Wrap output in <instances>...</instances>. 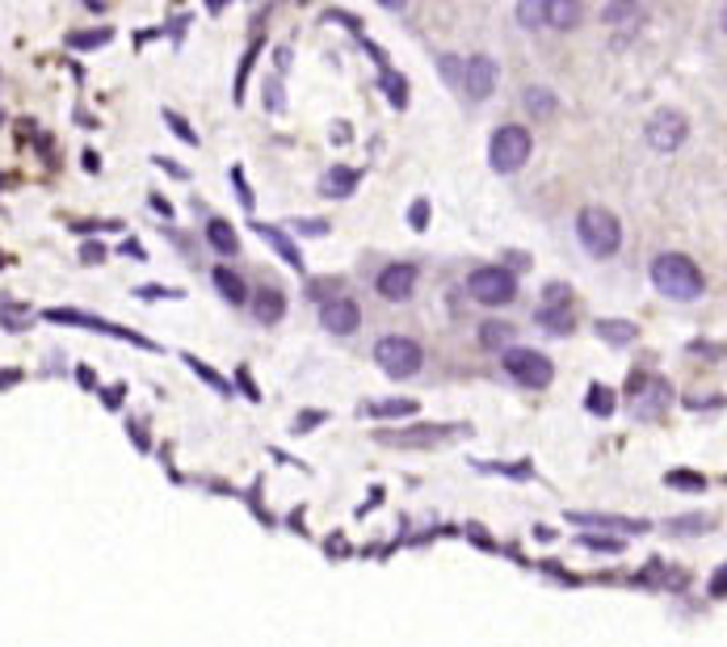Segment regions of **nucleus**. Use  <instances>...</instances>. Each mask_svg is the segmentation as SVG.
<instances>
[{"label": "nucleus", "instance_id": "nucleus-1", "mask_svg": "<svg viewBox=\"0 0 727 647\" xmlns=\"http://www.w3.org/2000/svg\"><path fill=\"white\" fill-rule=\"evenodd\" d=\"M652 286L677 303H690L702 295V270L685 252H660L652 261Z\"/></svg>", "mask_w": 727, "mask_h": 647}, {"label": "nucleus", "instance_id": "nucleus-2", "mask_svg": "<svg viewBox=\"0 0 727 647\" xmlns=\"http://www.w3.org/2000/svg\"><path fill=\"white\" fill-rule=\"evenodd\" d=\"M375 362L378 370L387 378H412L421 375V366H425V350L412 341V337H383L375 345Z\"/></svg>", "mask_w": 727, "mask_h": 647}, {"label": "nucleus", "instance_id": "nucleus-3", "mask_svg": "<svg viewBox=\"0 0 727 647\" xmlns=\"http://www.w3.org/2000/svg\"><path fill=\"white\" fill-rule=\"evenodd\" d=\"M576 236L593 257H614L622 244V223L610 211L593 207V211H581V219H576Z\"/></svg>", "mask_w": 727, "mask_h": 647}, {"label": "nucleus", "instance_id": "nucleus-4", "mask_svg": "<svg viewBox=\"0 0 727 647\" xmlns=\"http://www.w3.org/2000/svg\"><path fill=\"white\" fill-rule=\"evenodd\" d=\"M467 295L476 298L480 307H509L517 298V278L505 266H480L467 278Z\"/></svg>", "mask_w": 727, "mask_h": 647}, {"label": "nucleus", "instance_id": "nucleus-5", "mask_svg": "<svg viewBox=\"0 0 727 647\" xmlns=\"http://www.w3.org/2000/svg\"><path fill=\"white\" fill-rule=\"evenodd\" d=\"M530 152H535L530 131L509 122V127H501V131L492 136V143H488V164H492L496 173H517L521 164L530 161Z\"/></svg>", "mask_w": 727, "mask_h": 647}, {"label": "nucleus", "instance_id": "nucleus-6", "mask_svg": "<svg viewBox=\"0 0 727 647\" xmlns=\"http://www.w3.org/2000/svg\"><path fill=\"white\" fill-rule=\"evenodd\" d=\"M501 370L513 378V383H521V387H551V378H555V366H551V357L547 353H535V350H521V345H513V350L501 353Z\"/></svg>", "mask_w": 727, "mask_h": 647}, {"label": "nucleus", "instance_id": "nucleus-7", "mask_svg": "<svg viewBox=\"0 0 727 647\" xmlns=\"http://www.w3.org/2000/svg\"><path fill=\"white\" fill-rule=\"evenodd\" d=\"M626 396H631V412H635L640 421H660L669 400H673V391H669L665 378H644V375H631Z\"/></svg>", "mask_w": 727, "mask_h": 647}, {"label": "nucleus", "instance_id": "nucleus-8", "mask_svg": "<svg viewBox=\"0 0 727 647\" xmlns=\"http://www.w3.org/2000/svg\"><path fill=\"white\" fill-rule=\"evenodd\" d=\"M375 291L378 298H387V303H408L412 291H417V266H412V261L387 266V270L375 278Z\"/></svg>", "mask_w": 727, "mask_h": 647}, {"label": "nucleus", "instance_id": "nucleus-9", "mask_svg": "<svg viewBox=\"0 0 727 647\" xmlns=\"http://www.w3.org/2000/svg\"><path fill=\"white\" fill-rule=\"evenodd\" d=\"M458 89H467V97L471 102H484L492 97V89H496V63L488 59V55H471V59H462V84Z\"/></svg>", "mask_w": 727, "mask_h": 647}, {"label": "nucleus", "instance_id": "nucleus-10", "mask_svg": "<svg viewBox=\"0 0 727 647\" xmlns=\"http://www.w3.org/2000/svg\"><path fill=\"white\" fill-rule=\"evenodd\" d=\"M685 118L681 114H656L652 122H647V143L656 148V152H677L681 143H685Z\"/></svg>", "mask_w": 727, "mask_h": 647}, {"label": "nucleus", "instance_id": "nucleus-11", "mask_svg": "<svg viewBox=\"0 0 727 647\" xmlns=\"http://www.w3.org/2000/svg\"><path fill=\"white\" fill-rule=\"evenodd\" d=\"M320 324L328 332H337V337H350V332H357V324H362V311H357L353 298H328L320 307Z\"/></svg>", "mask_w": 727, "mask_h": 647}, {"label": "nucleus", "instance_id": "nucleus-12", "mask_svg": "<svg viewBox=\"0 0 727 647\" xmlns=\"http://www.w3.org/2000/svg\"><path fill=\"white\" fill-rule=\"evenodd\" d=\"M253 311H257L261 324H278L286 316V295H282L278 286H261V291L253 295Z\"/></svg>", "mask_w": 727, "mask_h": 647}, {"label": "nucleus", "instance_id": "nucleus-13", "mask_svg": "<svg viewBox=\"0 0 727 647\" xmlns=\"http://www.w3.org/2000/svg\"><path fill=\"white\" fill-rule=\"evenodd\" d=\"M207 244L215 248L219 257L241 252V240H236V232H232V223H227V219H211V223H207Z\"/></svg>", "mask_w": 727, "mask_h": 647}, {"label": "nucleus", "instance_id": "nucleus-14", "mask_svg": "<svg viewBox=\"0 0 727 647\" xmlns=\"http://www.w3.org/2000/svg\"><path fill=\"white\" fill-rule=\"evenodd\" d=\"M442 437H450V430H408V433H378V442H383V446H433V442H442Z\"/></svg>", "mask_w": 727, "mask_h": 647}, {"label": "nucleus", "instance_id": "nucleus-15", "mask_svg": "<svg viewBox=\"0 0 727 647\" xmlns=\"http://www.w3.org/2000/svg\"><path fill=\"white\" fill-rule=\"evenodd\" d=\"M215 286H219V295L227 298L232 307H241L244 298H248V286H244V278L236 270H227V266H219L215 270Z\"/></svg>", "mask_w": 727, "mask_h": 647}, {"label": "nucleus", "instance_id": "nucleus-16", "mask_svg": "<svg viewBox=\"0 0 727 647\" xmlns=\"http://www.w3.org/2000/svg\"><path fill=\"white\" fill-rule=\"evenodd\" d=\"M257 236H261V240H270L273 248L282 252V261H286V266H295V270H303V257H298V248H295V244H291V240H286V236H282L278 227H266V223H257Z\"/></svg>", "mask_w": 727, "mask_h": 647}, {"label": "nucleus", "instance_id": "nucleus-17", "mask_svg": "<svg viewBox=\"0 0 727 647\" xmlns=\"http://www.w3.org/2000/svg\"><path fill=\"white\" fill-rule=\"evenodd\" d=\"M539 328L542 332H551V337H564V332H572V311L567 307H539Z\"/></svg>", "mask_w": 727, "mask_h": 647}, {"label": "nucleus", "instance_id": "nucleus-18", "mask_svg": "<svg viewBox=\"0 0 727 647\" xmlns=\"http://www.w3.org/2000/svg\"><path fill=\"white\" fill-rule=\"evenodd\" d=\"M597 337L610 345H631L635 341V324L631 320H597Z\"/></svg>", "mask_w": 727, "mask_h": 647}, {"label": "nucleus", "instance_id": "nucleus-19", "mask_svg": "<svg viewBox=\"0 0 727 647\" xmlns=\"http://www.w3.org/2000/svg\"><path fill=\"white\" fill-rule=\"evenodd\" d=\"M567 521H576V526H614V530H647L644 521H626V517H593V513H572Z\"/></svg>", "mask_w": 727, "mask_h": 647}, {"label": "nucleus", "instance_id": "nucleus-20", "mask_svg": "<svg viewBox=\"0 0 727 647\" xmlns=\"http://www.w3.org/2000/svg\"><path fill=\"white\" fill-rule=\"evenodd\" d=\"M353 186H357V173H353V168H332V173L324 177L320 189H324V193H337V198H345Z\"/></svg>", "mask_w": 727, "mask_h": 647}, {"label": "nucleus", "instance_id": "nucleus-21", "mask_svg": "<svg viewBox=\"0 0 727 647\" xmlns=\"http://www.w3.org/2000/svg\"><path fill=\"white\" fill-rule=\"evenodd\" d=\"M576 22H581V4H551V0H547V26L567 30V26H576Z\"/></svg>", "mask_w": 727, "mask_h": 647}, {"label": "nucleus", "instance_id": "nucleus-22", "mask_svg": "<svg viewBox=\"0 0 727 647\" xmlns=\"http://www.w3.org/2000/svg\"><path fill=\"white\" fill-rule=\"evenodd\" d=\"M480 341H484L488 350H501V345H509L513 341V328L501 320H488L484 328H480Z\"/></svg>", "mask_w": 727, "mask_h": 647}, {"label": "nucleus", "instance_id": "nucleus-23", "mask_svg": "<svg viewBox=\"0 0 727 647\" xmlns=\"http://www.w3.org/2000/svg\"><path fill=\"white\" fill-rule=\"evenodd\" d=\"M521 102H526V109H530V114H539V118L555 114V97H551L547 89H539V84H535V89H526V97H521Z\"/></svg>", "mask_w": 727, "mask_h": 647}, {"label": "nucleus", "instance_id": "nucleus-24", "mask_svg": "<svg viewBox=\"0 0 727 647\" xmlns=\"http://www.w3.org/2000/svg\"><path fill=\"white\" fill-rule=\"evenodd\" d=\"M585 408H589L593 416H610V412H614V391L597 383V387L589 391V400H585Z\"/></svg>", "mask_w": 727, "mask_h": 647}, {"label": "nucleus", "instance_id": "nucleus-25", "mask_svg": "<svg viewBox=\"0 0 727 647\" xmlns=\"http://www.w3.org/2000/svg\"><path fill=\"white\" fill-rule=\"evenodd\" d=\"M412 412H417V400H383L366 408V416H412Z\"/></svg>", "mask_w": 727, "mask_h": 647}, {"label": "nucleus", "instance_id": "nucleus-26", "mask_svg": "<svg viewBox=\"0 0 727 647\" xmlns=\"http://www.w3.org/2000/svg\"><path fill=\"white\" fill-rule=\"evenodd\" d=\"M517 22H521V26H547V0H539V4H530V0H526V4H517Z\"/></svg>", "mask_w": 727, "mask_h": 647}, {"label": "nucleus", "instance_id": "nucleus-27", "mask_svg": "<svg viewBox=\"0 0 727 647\" xmlns=\"http://www.w3.org/2000/svg\"><path fill=\"white\" fill-rule=\"evenodd\" d=\"M669 487H681V492H702L706 480L699 471H669Z\"/></svg>", "mask_w": 727, "mask_h": 647}, {"label": "nucleus", "instance_id": "nucleus-28", "mask_svg": "<svg viewBox=\"0 0 727 647\" xmlns=\"http://www.w3.org/2000/svg\"><path fill=\"white\" fill-rule=\"evenodd\" d=\"M567 303H572V291H567L564 282H551L542 291V307H567Z\"/></svg>", "mask_w": 727, "mask_h": 647}, {"label": "nucleus", "instance_id": "nucleus-29", "mask_svg": "<svg viewBox=\"0 0 727 647\" xmlns=\"http://www.w3.org/2000/svg\"><path fill=\"white\" fill-rule=\"evenodd\" d=\"M109 38V30H89V34H72V47H102Z\"/></svg>", "mask_w": 727, "mask_h": 647}, {"label": "nucleus", "instance_id": "nucleus-30", "mask_svg": "<svg viewBox=\"0 0 727 647\" xmlns=\"http://www.w3.org/2000/svg\"><path fill=\"white\" fill-rule=\"evenodd\" d=\"M585 546H593V551H622V539H606V534H585Z\"/></svg>", "mask_w": 727, "mask_h": 647}, {"label": "nucleus", "instance_id": "nucleus-31", "mask_svg": "<svg viewBox=\"0 0 727 647\" xmlns=\"http://www.w3.org/2000/svg\"><path fill=\"white\" fill-rule=\"evenodd\" d=\"M711 597H727V564L711 576Z\"/></svg>", "mask_w": 727, "mask_h": 647}, {"label": "nucleus", "instance_id": "nucleus-32", "mask_svg": "<svg viewBox=\"0 0 727 647\" xmlns=\"http://www.w3.org/2000/svg\"><path fill=\"white\" fill-rule=\"evenodd\" d=\"M164 118H168V122H173V131H177V136H181V139H189V143H198V136H194V131H189L186 122H181V118H177V114H164Z\"/></svg>", "mask_w": 727, "mask_h": 647}, {"label": "nucleus", "instance_id": "nucleus-33", "mask_svg": "<svg viewBox=\"0 0 727 647\" xmlns=\"http://www.w3.org/2000/svg\"><path fill=\"white\" fill-rule=\"evenodd\" d=\"M610 13V22H622L626 13H640V9H631V4H614V9H606Z\"/></svg>", "mask_w": 727, "mask_h": 647}, {"label": "nucleus", "instance_id": "nucleus-34", "mask_svg": "<svg viewBox=\"0 0 727 647\" xmlns=\"http://www.w3.org/2000/svg\"><path fill=\"white\" fill-rule=\"evenodd\" d=\"M425 211H430L425 202H417V207H412V227H425Z\"/></svg>", "mask_w": 727, "mask_h": 647}, {"label": "nucleus", "instance_id": "nucleus-35", "mask_svg": "<svg viewBox=\"0 0 727 647\" xmlns=\"http://www.w3.org/2000/svg\"><path fill=\"white\" fill-rule=\"evenodd\" d=\"M724 30H727V9H724Z\"/></svg>", "mask_w": 727, "mask_h": 647}]
</instances>
